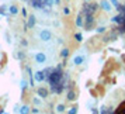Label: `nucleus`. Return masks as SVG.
I'll return each mask as SVG.
<instances>
[{
    "mask_svg": "<svg viewBox=\"0 0 125 114\" xmlns=\"http://www.w3.org/2000/svg\"><path fill=\"white\" fill-rule=\"evenodd\" d=\"M34 61L38 63V65H42V63L46 62V55L44 52H37L34 55Z\"/></svg>",
    "mask_w": 125,
    "mask_h": 114,
    "instance_id": "2",
    "label": "nucleus"
},
{
    "mask_svg": "<svg viewBox=\"0 0 125 114\" xmlns=\"http://www.w3.org/2000/svg\"><path fill=\"white\" fill-rule=\"evenodd\" d=\"M74 40L77 41V42H82V41H83V35L79 34V33H77V34H74Z\"/></svg>",
    "mask_w": 125,
    "mask_h": 114,
    "instance_id": "14",
    "label": "nucleus"
},
{
    "mask_svg": "<svg viewBox=\"0 0 125 114\" xmlns=\"http://www.w3.org/2000/svg\"><path fill=\"white\" fill-rule=\"evenodd\" d=\"M86 1H90V0H86Z\"/></svg>",
    "mask_w": 125,
    "mask_h": 114,
    "instance_id": "26",
    "label": "nucleus"
},
{
    "mask_svg": "<svg viewBox=\"0 0 125 114\" xmlns=\"http://www.w3.org/2000/svg\"><path fill=\"white\" fill-rule=\"evenodd\" d=\"M68 113H70V114L77 113V107H73V108H70V110H68Z\"/></svg>",
    "mask_w": 125,
    "mask_h": 114,
    "instance_id": "19",
    "label": "nucleus"
},
{
    "mask_svg": "<svg viewBox=\"0 0 125 114\" xmlns=\"http://www.w3.org/2000/svg\"><path fill=\"white\" fill-rule=\"evenodd\" d=\"M111 3H114V6H118V3H117V0H110Z\"/></svg>",
    "mask_w": 125,
    "mask_h": 114,
    "instance_id": "24",
    "label": "nucleus"
},
{
    "mask_svg": "<svg viewBox=\"0 0 125 114\" xmlns=\"http://www.w3.org/2000/svg\"><path fill=\"white\" fill-rule=\"evenodd\" d=\"M35 24H37V18H35V16H34V14L28 16V23H27V27H28V28H34Z\"/></svg>",
    "mask_w": 125,
    "mask_h": 114,
    "instance_id": "5",
    "label": "nucleus"
},
{
    "mask_svg": "<svg viewBox=\"0 0 125 114\" xmlns=\"http://www.w3.org/2000/svg\"><path fill=\"white\" fill-rule=\"evenodd\" d=\"M63 14H65V16H69V14H70V9H69V7H63Z\"/></svg>",
    "mask_w": 125,
    "mask_h": 114,
    "instance_id": "16",
    "label": "nucleus"
},
{
    "mask_svg": "<svg viewBox=\"0 0 125 114\" xmlns=\"http://www.w3.org/2000/svg\"><path fill=\"white\" fill-rule=\"evenodd\" d=\"M38 37H40L41 41H44V42H48V41L52 40V31L48 28H44L40 31V34H38Z\"/></svg>",
    "mask_w": 125,
    "mask_h": 114,
    "instance_id": "1",
    "label": "nucleus"
},
{
    "mask_svg": "<svg viewBox=\"0 0 125 114\" xmlns=\"http://www.w3.org/2000/svg\"><path fill=\"white\" fill-rule=\"evenodd\" d=\"M20 86H21V90H23V93H24V91H25V89H27V86H28V85H27V82H25V80H21V85H20Z\"/></svg>",
    "mask_w": 125,
    "mask_h": 114,
    "instance_id": "15",
    "label": "nucleus"
},
{
    "mask_svg": "<svg viewBox=\"0 0 125 114\" xmlns=\"http://www.w3.org/2000/svg\"><path fill=\"white\" fill-rule=\"evenodd\" d=\"M101 9L103 10H105V11H111V4H110V1L108 0H103L101 1Z\"/></svg>",
    "mask_w": 125,
    "mask_h": 114,
    "instance_id": "6",
    "label": "nucleus"
},
{
    "mask_svg": "<svg viewBox=\"0 0 125 114\" xmlns=\"http://www.w3.org/2000/svg\"><path fill=\"white\" fill-rule=\"evenodd\" d=\"M16 58H18V59H24V54L23 52H18V54H16Z\"/></svg>",
    "mask_w": 125,
    "mask_h": 114,
    "instance_id": "18",
    "label": "nucleus"
},
{
    "mask_svg": "<svg viewBox=\"0 0 125 114\" xmlns=\"http://www.w3.org/2000/svg\"><path fill=\"white\" fill-rule=\"evenodd\" d=\"M40 99H41V97H40ZM40 99H38V97H35V99H34V103H35V104H41V100H40Z\"/></svg>",
    "mask_w": 125,
    "mask_h": 114,
    "instance_id": "21",
    "label": "nucleus"
},
{
    "mask_svg": "<svg viewBox=\"0 0 125 114\" xmlns=\"http://www.w3.org/2000/svg\"><path fill=\"white\" fill-rule=\"evenodd\" d=\"M21 14H23L24 17H28V14H27V10H25V9H23V10H21Z\"/></svg>",
    "mask_w": 125,
    "mask_h": 114,
    "instance_id": "20",
    "label": "nucleus"
},
{
    "mask_svg": "<svg viewBox=\"0 0 125 114\" xmlns=\"http://www.w3.org/2000/svg\"><path fill=\"white\" fill-rule=\"evenodd\" d=\"M105 30H104V27H101V28H97V33H104Z\"/></svg>",
    "mask_w": 125,
    "mask_h": 114,
    "instance_id": "22",
    "label": "nucleus"
},
{
    "mask_svg": "<svg viewBox=\"0 0 125 114\" xmlns=\"http://www.w3.org/2000/svg\"><path fill=\"white\" fill-rule=\"evenodd\" d=\"M9 13H10V14H13V16H17V14H18V7L14 6V4H13V6H10V7H9Z\"/></svg>",
    "mask_w": 125,
    "mask_h": 114,
    "instance_id": "10",
    "label": "nucleus"
},
{
    "mask_svg": "<svg viewBox=\"0 0 125 114\" xmlns=\"http://www.w3.org/2000/svg\"><path fill=\"white\" fill-rule=\"evenodd\" d=\"M76 25L77 27H84V18L82 14H79L77 17H76Z\"/></svg>",
    "mask_w": 125,
    "mask_h": 114,
    "instance_id": "9",
    "label": "nucleus"
},
{
    "mask_svg": "<svg viewBox=\"0 0 125 114\" xmlns=\"http://www.w3.org/2000/svg\"><path fill=\"white\" fill-rule=\"evenodd\" d=\"M20 42H21V45H23V46H27V45H28V41L25 40V38H21V41H20Z\"/></svg>",
    "mask_w": 125,
    "mask_h": 114,
    "instance_id": "17",
    "label": "nucleus"
},
{
    "mask_svg": "<svg viewBox=\"0 0 125 114\" xmlns=\"http://www.w3.org/2000/svg\"><path fill=\"white\" fill-rule=\"evenodd\" d=\"M69 54H70V51H69V48H63L62 51H61V57H62L63 59H66V58L69 57Z\"/></svg>",
    "mask_w": 125,
    "mask_h": 114,
    "instance_id": "11",
    "label": "nucleus"
},
{
    "mask_svg": "<svg viewBox=\"0 0 125 114\" xmlns=\"http://www.w3.org/2000/svg\"><path fill=\"white\" fill-rule=\"evenodd\" d=\"M83 61H84V57H83V55H76V57L73 58V63L74 65H82Z\"/></svg>",
    "mask_w": 125,
    "mask_h": 114,
    "instance_id": "7",
    "label": "nucleus"
},
{
    "mask_svg": "<svg viewBox=\"0 0 125 114\" xmlns=\"http://www.w3.org/2000/svg\"><path fill=\"white\" fill-rule=\"evenodd\" d=\"M34 79H35V82H38V83L44 82V80H45V73H44V70H38V72H35L34 73Z\"/></svg>",
    "mask_w": 125,
    "mask_h": 114,
    "instance_id": "4",
    "label": "nucleus"
},
{
    "mask_svg": "<svg viewBox=\"0 0 125 114\" xmlns=\"http://www.w3.org/2000/svg\"><path fill=\"white\" fill-rule=\"evenodd\" d=\"M53 1H55V4H59L61 3V0H53Z\"/></svg>",
    "mask_w": 125,
    "mask_h": 114,
    "instance_id": "25",
    "label": "nucleus"
},
{
    "mask_svg": "<svg viewBox=\"0 0 125 114\" xmlns=\"http://www.w3.org/2000/svg\"><path fill=\"white\" fill-rule=\"evenodd\" d=\"M20 113H21V114H27V113H31V108H30L28 106H27V104H24L23 107L20 108Z\"/></svg>",
    "mask_w": 125,
    "mask_h": 114,
    "instance_id": "12",
    "label": "nucleus"
},
{
    "mask_svg": "<svg viewBox=\"0 0 125 114\" xmlns=\"http://www.w3.org/2000/svg\"><path fill=\"white\" fill-rule=\"evenodd\" d=\"M37 96L38 97H41V99H46V97L49 96V90L46 89V87H38L37 89Z\"/></svg>",
    "mask_w": 125,
    "mask_h": 114,
    "instance_id": "3",
    "label": "nucleus"
},
{
    "mask_svg": "<svg viewBox=\"0 0 125 114\" xmlns=\"http://www.w3.org/2000/svg\"><path fill=\"white\" fill-rule=\"evenodd\" d=\"M68 100L69 102H74V100H76V99H77V96H76V91L74 90H69L68 91Z\"/></svg>",
    "mask_w": 125,
    "mask_h": 114,
    "instance_id": "8",
    "label": "nucleus"
},
{
    "mask_svg": "<svg viewBox=\"0 0 125 114\" xmlns=\"http://www.w3.org/2000/svg\"><path fill=\"white\" fill-rule=\"evenodd\" d=\"M56 111H58V113H65V111H66V106L62 104V103H61V104H58V106H56Z\"/></svg>",
    "mask_w": 125,
    "mask_h": 114,
    "instance_id": "13",
    "label": "nucleus"
},
{
    "mask_svg": "<svg viewBox=\"0 0 125 114\" xmlns=\"http://www.w3.org/2000/svg\"><path fill=\"white\" fill-rule=\"evenodd\" d=\"M31 113H40V110L38 108H31Z\"/></svg>",
    "mask_w": 125,
    "mask_h": 114,
    "instance_id": "23",
    "label": "nucleus"
}]
</instances>
